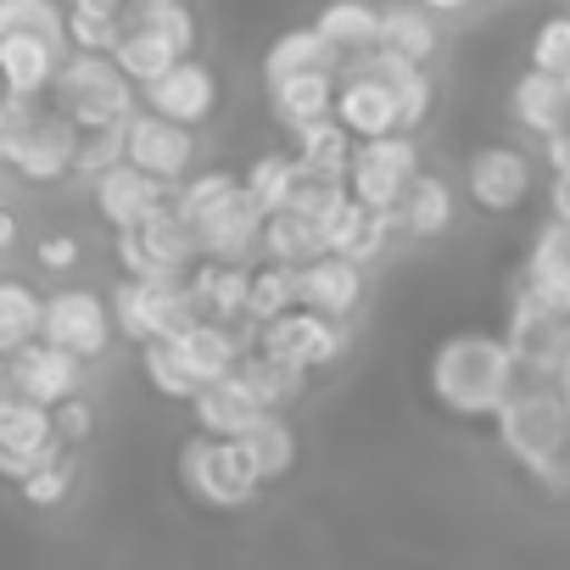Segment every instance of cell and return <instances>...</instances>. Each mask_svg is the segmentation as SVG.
<instances>
[{
  "label": "cell",
  "mask_w": 570,
  "mask_h": 570,
  "mask_svg": "<svg viewBox=\"0 0 570 570\" xmlns=\"http://www.w3.org/2000/svg\"><path fill=\"white\" fill-rule=\"evenodd\" d=\"M431 397L453 420H498V409L520 392V370L492 331H459L431 353Z\"/></svg>",
  "instance_id": "cell-1"
},
{
  "label": "cell",
  "mask_w": 570,
  "mask_h": 570,
  "mask_svg": "<svg viewBox=\"0 0 570 570\" xmlns=\"http://www.w3.org/2000/svg\"><path fill=\"white\" fill-rule=\"evenodd\" d=\"M498 448L514 470L537 475L559 448H570V403L553 392V381H520V392L492 420Z\"/></svg>",
  "instance_id": "cell-2"
},
{
  "label": "cell",
  "mask_w": 570,
  "mask_h": 570,
  "mask_svg": "<svg viewBox=\"0 0 570 570\" xmlns=\"http://www.w3.org/2000/svg\"><path fill=\"white\" fill-rule=\"evenodd\" d=\"M51 107L73 124V129H112L129 124L140 112V90L118 73L112 57H68L57 85H51Z\"/></svg>",
  "instance_id": "cell-3"
},
{
  "label": "cell",
  "mask_w": 570,
  "mask_h": 570,
  "mask_svg": "<svg viewBox=\"0 0 570 570\" xmlns=\"http://www.w3.org/2000/svg\"><path fill=\"white\" fill-rule=\"evenodd\" d=\"M503 347L520 370V381H553L559 364L570 358V308L559 297L542 292H514L509 325H503Z\"/></svg>",
  "instance_id": "cell-4"
},
{
  "label": "cell",
  "mask_w": 570,
  "mask_h": 570,
  "mask_svg": "<svg viewBox=\"0 0 570 570\" xmlns=\"http://www.w3.org/2000/svg\"><path fill=\"white\" fill-rule=\"evenodd\" d=\"M40 342L79 358L85 370L101 364L118 342V325H112V303L90 285H57L46 297V314H40Z\"/></svg>",
  "instance_id": "cell-5"
},
{
  "label": "cell",
  "mask_w": 570,
  "mask_h": 570,
  "mask_svg": "<svg viewBox=\"0 0 570 570\" xmlns=\"http://www.w3.org/2000/svg\"><path fill=\"white\" fill-rule=\"evenodd\" d=\"M112 257L124 268V279H157V285H185L196 257V235L174 218V207H163L157 218H146L129 235H112Z\"/></svg>",
  "instance_id": "cell-6"
},
{
  "label": "cell",
  "mask_w": 570,
  "mask_h": 570,
  "mask_svg": "<svg viewBox=\"0 0 570 570\" xmlns=\"http://www.w3.org/2000/svg\"><path fill=\"white\" fill-rule=\"evenodd\" d=\"M179 487H185L196 503L224 509V514L246 509V503L263 492L257 475L246 470L240 448H235V442H218V436H185V448H179Z\"/></svg>",
  "instance_id": "cell-7"
},
{
  "label": "cell",
  "mask_w": 570,
  "mask_h": 570,
  "mask_svg": "<svg viewBox=\"0 0 570 570\" xmlns=\"http://www.w3.org/2000/svg\"><path fill=\"white\" fill-rule=\"evenodd\" d=\"M112 325L124 342L146 347V342H174L196 325L190 314V297H185V285H157V279H118L112 292Z\"/></svg>",
  "instance_id": "cell-8"
},
{
  "label": "cell",
  "mask_w": 570,
  "mask_h": 570,
  "mask_svg": "<svg viewBox=\"0 0 570 570\" xmlns=\"http://www.w3.org/2000/svg\"><path fill=\"white\" fill-rule=\"evenodd\" d=\"M420 140L414 135H386V140H364L353 146L347 163V196L370 213H397L403 190L420 179Z\"/></svg>",
  "instance_id": "cell-9"
},
{
  "label": "cell",
  "mask_w": 570,
  "mask_h": 570,
  "mask_svg": "<svg viewBox=\"0 0 570 570\" xmlns=\"http://www.w3.org/2000/svg\"><path fill=\"white\" fill-rule=\"evenodd\" d=\"M347 347H353V331L347 325H331V320H320L308 308H292L285 320H274V325L257 331V347L252 353H263L274 364H292L303 375H320V370H336L347 358Z\"/></svg>",
  "instance_id": "cell-10"
},
{
  "label": "cell",
  "mask_w": 570,
  "mask_h": 570,
  "mask_svg": "<svg viewBox=\"0 0 570 570\" xmlns=\"http://www.w3.org/2000/svg\"><path fill=\"white\" fill-rule=\"evenodd\" d=\"M531 190H537V163H531L520 146L487 140V146H475V151L464 157V196H470L481 213L509 218V213H520V207L531 202Z\"/></svg>",
  "instance_id": "cell-11"
},
{
  "label": "cell",
  "mask_w": 570,
  "mask_h": 570,
  "mask_svg": "<svg viewBox=\"0 0 570 570\" xmlns=\"http://www.w3.org/2000/svg\"><path fill=\"white\" fill-rule=\"evenodd\" d=\"M196 157H202L196 129L168 124V118H157V112H146V107L129 118V146H124V163H129V168H140V174H151L157 185L179 190V185L196 174Z\"/></svg>",
  "instance_id": "cell-12"
},
{
  "label": "cell",
  "mask_w": 570,
  "mask_h": 570,
  "mask_svg": "<svg viewBox=\"0 0 570 570\" xmlns=\"http://www.w3.org/2000/svg\"><path fill=\"white\" fill-rule=\"evenodd\" d=\"M62 453H73V448L57 442L51 409L23 403V397H7V403H0V481L18 487V481H29L35 470L57 464Z\"/></svg>",
  "instance_id": "cell-13"
},
{
  "label": "cell",
  "mask_w": 570,
  "mask_h": 570,
  "mask_svg": "<svg viewBox=\"0 0 570 570\" xmlns=\"http://www.w3.org/2000/svg\"><path fill=\"white\" fill-rule=\"evenodd\" d=\"M73 157H79V129L57 112V107H35V118L23 124V140L12 151V174L23 185H62L73 174Z\"/></svg>",
  "instance_id": "cell-14"
},
{
  "label": "cell",
  "mask_w": 570,
  "mask_h": 570,
  "mask_svg": "<svg viewBox=\"0 0 570 570\" xmlns=\"http://www.w3.org/2000/svg\"><path fill=\"white\" fill-rule=\"evenodd\" d=\"M370 303V268L347 263V257H320L308 268H297V308L331 320V325H353L358 308Z\"/></svg>",
  "instance_id": "cell-15"
},
{
  "label": "cell",
  "mask_w": 570,
  "mask_h": 570,
  "mask_svg": "<svg viewBox=\"0 0 570 570\" xmlns=\"http://www.w3.org/2000/svg\"><path fill=\"white\" fill-rule=\"evenodd\" d=\"M168 202H174V190L157 185L151 174L129 168V163H118V168H107L101 179H90V207H96V218H101L112 235L140 229V224L157 218Z\"/></svg>",
  "instance_id": "cell-16"
},
{
  "label": "cell",
  "mask_w": 570,
  "mask_h": 570,
  "mask_svg": "<svg viewBox=\"0 0 570 570\" xmlns=\"http://www.w3.org/2000/svg\"><path fill=\"white\" fill-rule=\"evenodd\" d=\"M140 107L168 118V124H185V129H202L213 112H218V73L196 57H185L179 68H168L157 85L140 90Z\"/></svg>",
  "instance_id": "cell-17"
},
{
  "label": "cell",
  "mask_w": 570,
  "mask_h": 570,
  "mask_svg": "<svg viewBox=\"0 0 570 570\" xmlns=\"http://www.w3.org/2000/svg\"><path fill=\"white\" fill-rule=\"evenodd\" d=\"M7 392L23 397V403H40V409H57L68 397L85 392V364L46 347V342H29L12 364H7Z\"/></svg>",
  "instance_id": "cell-18"
},
{
  "label": "cell",
  "mask_w": 570,
  "mask_h": 570,
  "mask_svg": "<svg viewBox=\"0 0 570 570\" xmlns=\"http://www.w3.org/2000/svg\"><path fill=\"white\" fill-rule=\"evenodd\" d=\"M336 124L353 135V146L403 135V112H397L392 90L381 79H370V73H353V68L336 73Z\"/></svg>",
  "instance_id": "cell-19"
},
{
  "label": "cell",
  "mask_w": 570,
  "mask_h": 570,
  "mask_svg": "<svg viewBox=\"0 0 570 570\" xmlns=\"http://www.w3.org/2000/svg\"><path fill=\"white\" fill-rule=\"evenodd\" d=\"M190 314L202 325H246V297H252V263H196L185 279Z\"/></svg>",
  "instance_id": "cell-20"
},
{
  "label": "cell",
  "mask_w": 570,
  "mask_h": 570,
  "mask_svg": "<svg viewBox=\"0 0 570 570\" xmlns=\"http://www.w3.org/2000/svg\"><path fill=\"white\" fill-rule=\"evenodd\" d=\"M196 257L202 263H252L257 257V246H263V213L246 202V190L240 196H229L218 213H207L196 229Z\"/></svg>",
  "instance_id": "cell-21"
},
{
  "label": "cell",
  "mask_w": 570,
  "mask_h": 570,
  "mask_svg": "<svg viewBox=\"0 0 570 570\" xmlns=\"http://www.w3.org/2000/svg\"><path fill=\"white\" fill-rule=\"evenodd\" d=\"M403 229H397V213H370V207H358L353 196L336 207V218L325 224V252L331 257H347V263H358V268H370V263H381L386 257V246L397 240Z\"/></svg>",
  "instance_id": "cell-22"
},
{
  "label": "cell",
  "mask_w": 570,
  "mask_h": 570,
  "mask_svg": "<svg viewBox=\"0 0 570 570\" xmlns=\"http://www.w3.org/2000/svg\"><path fill=\"white\" fill-rule=\"evenodd\" d=\"M68 51H57L51 40H0V96L40 107L62 73Z\"/></svg>",
  "instance_id": "cell-23"
},
{
  "label": "cell",
  "mask_w": 570,
  "mask_h": 570,
  "mask_svg": "<svg viewBox=\"0 0 570 570\" xmlns=\"http://www.w3.org/2000/svg\"><path fill=\"white\" fill-rule=\"evenodd\" d=\"M342 68L370 73V79H381V85L392 90V101H397V112H403V135H414V129L431 118V107H436V79H431V68H414V62H403V57H392V51H370V57L342 62Z\"/></svg>",
  "instance_id": "cell-24"
},
{
  "label": "cell",
  "mask_w": 570,
  "mask_h": 570,
  "mask_svg": "<svg viewBox=\"0 0 570 570\" xmlns=\"http://www.w3.org/2000/svg\"><path fill=\"white\" fill-rule=\"evenodd\" d=\"M235 448H240V459H246V470L257 475V487H279L285 475L297 470V431H292V420L285 414H257L240 436H235Z\"/></svg>",
  "instance_id": "cell-25"
},
{
  "label": "cell",
  "mask_w": 570,
  "mask_h": 570,
  "mask_svg": "<svg viewBox=\"0 0 570 570\" xmlns=\"http://www.w3.org/2000/svg\"><path fill=\"white\" fill-rule=\"evenodd\" d=\"M459 218V190L442 179V174H420L403 202H397V229L403 240H442Z\"/></svg>",
  "instance_id": "cell-26"
},
{
  "label": "cell",
  "mask_w": 570,
  "mask_h": 570,
  "mask_svg": "<svg viewBox=\"0 0 570 570\" xmlns=\"http://www.w3.org/2000/svg\"><path fill=\"white\" fill-rule=\"evenodd\" d=\"M509 118H514L525 135L553 140V135L570 124V96H564V85H559L553 73L525 68V73L514 79V90H509Z\"/></svg>",
  "instance_id": "cell-27"
},
{
  "label": "cell",
  "mask_w": 570,
  "mask_h": 570,
  "mask_svg": "<svg viewBox=\"0 0 570 570\" xmlns=\"http://www.w3.org/2000/svg\"><path fill=\"white\" fill-rule=\"evenodd\" d=\"M314 35L342 62H358V57L381 51V7L375 0H331V7L314 18Z\"/></svg>",
  "instance_id": "cell-28"
},
{
  "label": "cell",
  "mask_w": 570,
  "mask_h": 570,
  "mask_svg": "<svg viewBox=\"0 0 570 570\" xmlns=\"http://www.w3.org/2000/svg\"><path fill=\"white\" fill-rule=\"evenodd\" d=\"M381 51L414 62V68H431V57L442 51V23L414 7V0H386L381 7Z\"/></svg>",
  "instance_id": "cell-29"
},
{
  "label": "cell",
  "mask_w": 570,
  "mask_h": 570,
  "mask_svg": "<svg viewBox=\"0 0 570 570\" xmlns=\"http://www.w3.org/2000/svg\"><path fill=\"white\" fill-rule=\"evenodd\" d=\"M308 381H314V375H303V370H292V364H274V358H263V353H246V358L235 364V386L246 392V403H252L257 414H285L292 403H303Z\"/></svg>",
  "instance_id": "cell-30"
},
{
  "label": "cell",
  "mask_w": 570,
  "mask_h": 570,
  "mask_svg": "<svg viewBox=\"0 0 570 570\" xmlns=\"http://www.w3.org/2000/svg\"><path fill=\"white\" fill-rule=\"evenodd\" d=\"M268 112L285 135L320 118H336V73H303V79L268 85Z\"/></svg>",
  "instance_id": "cell-31"
},
{
  "label": "cell",
  "mask_w": 570,
  "mask_h": 570,
  "mask_svg": "<svg viewBox=\"0 0 570 570\" xmlns=\"http://www.w3.org/2000/svg\"><path fill=\"white\" fill-rule=\"evenodd\" d=\"M303 73H342V57L308 29H285L268 51H263V85H285V79H303Z\"/></svg>",
  "instance_id": "cell-32"
},
{
  "label": "cell",
  "mask_w": 570,
  "mask_h": 570,
  "mask_svg": "<svg viewBox=\"0 0 570 570\" xmlns=\"http://www.w3.org/2000/svg\"><path fill=\"white\" fill-rule=\"evenodd\" d=\"M525 292H542V297H570V224L548 218L525 252V274H520Z\"/></svg>",
  "instance_id": "cell-33"
},
{
  "label": "cell",
  "mask_w": 570,
  "mask_h": 570,
  "mask_svg": "<svg viewBox=\"0 0 570 570\" xmlns=\"http://www.w3.org/2000/svg\"><path fill=\"white\" fill-rule=\"evenodd\" d=\"M40 314H46V297L35 285L18 274H0V364H12L29 342H40Z\"/></svg>",
  "instance_id": "cell-34"
},
{
  "label": "cell",
  "mask_w": 570,
  "mask_h": 570,
  "mask_svg": "<svg viewBox=\"0 0 570 570\" xmlns=\"http://www.w3.org/2000/svg\"><path fill=\"white\" fill-rule=\"evenodd\" d=\"M263 263H279V268H308L325 257V235L320 224L297 218V213H268L263 218V246H257Z\"/></svg>",
  "instance_id": "cell-35"
},
{
  "label": "cell",
  "mask_w": 570,
  "mask_h": 570,
  "mask_svg": "<svg viewBox=\"0 0 570 570\" xmlns=\"http://www.w3.org/2000/svg\"><path fill=\"white\" fill-rule=\"evenodd\" d=\"M190 420H196V436H218V442H235L252 420H257V409L246 403V392L235 386V375L229 381H218V386H202L196 397H190Z\"/></svg>",
  "instance_id": "cell-36"
},
{
  "label": "cell",
  "mask_w": 570,
  "mask_h": 570,
  "mask_svg": "<svg viewBox=\"0 0 570 570\" xmlns=\"http://www.w3.org/2000/svg\"><path fill=\"white\" fill-rule=\"evenodd\" d=\"M292 157L308 168V174H325V179H342L347 185V163H353V135L336 124V118H320V124H303L292 129Z\"/></svg>",
  "instance_id": "cell-37"
},
{
  "label": "cell",
  "mask_w": 570,
  "mask_h": 570,
  "mask_svg": "<svg viewBox=\"0 0 570 570\" xmlns=\"http://www.w3.org/2000/svg\"><path fill=\"white\" fill-rule=\"evenodd\" d=\"M0 40H51L57 51H68V7L62 0H0Z\"/></svg>",
  "instance_id": "cell-38"
},
{
  "label": "cell",
  "mask_w": 570,
  "mask_h": 570,
  "mask_svg": "<svg viewBox=\"0 0 570 570\" xmlns=\"http://www.w3.org/2000/svg\"><path fill=\"white\" fill-rule=\"evenodd\" d=\"M112 62H118V73L135 85V90H146V85H157L168 68H179L185 57L163 40V35H151V29H135V23H124V40H118V51H112Z\"/></svg>",
  "instance_id": "cell-39"
},
{
  "label": "cell",
  "mask_w": 570,
  "mask_h": 570,
  "mask_svg": "<svg viewBox=\"0 0 570 570\" xmlns=\"http://www.w3.org/2000/svg\"><path fill=\"white\" fill-rule=\"evenodd\" d=\"M292 185H297V157H292V151H257V157L240 168V190H246V202H252L263 218L292 202Z\"/></svg>",
  "instance_id": "cell-40"
},
{
  "label": "cell",
  "mask_w": 570,
  "mask_h": 570,
  "mask_svg": "<svg viewBox=\"0 0 570 570\" xmlns=\"http://www.w3.org/2000/svg\"><path fill=\"white\" fill-rule=\"evenodd\" d=\"M297 308V268H279V263H252V297H246V325L263 331L274 320H285Z\"/></svg>",
  "instance_id": "cell-41"
},
{
  "label": "cell",
  "mask_w": 570,
  "mask_h": 570,
  "mask_svg": "<svg viewBox=\"0 0 570 570\" xmlns=\"http://www.w3.org/2000/svg\"><path fill=\"white\" fill-rule=\"evenodd\" d=\"M229 196H240V174L235 168H202V174H190L179 190H174V218L185 224V229H196L207 213H218Z\"/></svg>",
  "instance_id": "cell-42"
},
{
  "label": "cell",
  "mask_w": 570,
  "mask_h": 570,
  "mask_svg": "<svg viewBox=\"0 0 570 570\" xmlns=\"http://www.w3.org/2000/svg\"><path fill=\"white\" fill-rule=\"evenodd\" d=\"M129 7H68V51L79 57H112L124 40Z\"/></svg>",
  "instance_id": "cell-43"
},
{
  "label": "cell",
  "mask_w": 570,
  "mask_h": 570,
  "mask_svg": "<svg viewBox=\"0 0 570 570\" xmlns=\"http://www.w3.org/2000/svg\"><path fill=\"white\" fill-rule=\"evenodd\" d=\"M124 23H135V29H151V35H163L179 57H196V40H202V23H196V12L185 7V0H174V7H129L124 12Z\"/></svg>",
  "instance_id": "cell-44"
},
{
  "label": "cell",
  "mask_w": 570,
  "mask_h": 570,
  "mask_svg": "<svg viewBox=\"0 0 570 570\" xmlns=\"http://www.w3.org/2000/svg\"><path fill=\"white\" fill-rule=\"evenodd\" d=\"M140 375H146V386L157 392V397H168V403H190L202 386L185 375V364H179V353L168 347V342H146L140 347Z\"/></svg>",
  "instance_id": "cell-45"
},
{
  "label": "cell",
  "mask_w": 570,
  "mask_h": 570,
  "mask_svg": "<svg viewBox=\"0 0 570 570\" xmlns=\"http://www.w3.org/2000/svg\"><path fill=\"white\" fill-rule=\"evenodd\" d=\"M73 487H79V453H62L57 464H46V470H35L29 481H18V498L46 514V509H62V503L73 498Z\"/></svg>",
  "instance_id": "cell-46"
},
{
  "label": "cell",
  "mask_w": 570,
  "mask_h": 570,
  "mask_svg": "<svg viewBox=\"0 0 570 570\" xmlns=\"http://www.w3.org/2000/svg\"><path fill=\"white\" fill-rule=\"evenodd\" d=\"M124 146H129V124H112V129H79L73 174H79V179H101L107 168L124 163Z\"/></svg>",
  "instance_id": "cell-47"
},
{
  "label": "cell",
  "mask_w": 570,
  "mask_h": 570,
  "mask_svg": "<svg viewBox=\"0 0 570 570\" xmlns=\"http://www.w3.org/2000/svg\"><path fill=\"white\" fill-rule=\"evenodd\" d=\"M531 68L537 73H553V79L570 73V12L537 23V35H531Z\"/></svg>",
  "instance_id": "cell-48"
},
{
  "label": "cell",
  "mask_w": 570,
  "mask_h": 570,
  "mask_svg": "<svg viewBox=\"0 0 570 570\" xmlns=\"http://www.w3.org/2000/svg\"><path fill=\"white\" fill-rule=\"evenodd\" d=\"M51 420H57V442H62V448H73V453L96 436V403H90L85 392H79V397H68V403H57V409H51Z\"/></svg>",
  "instance_id": "cell-49"
},
{
  "label": "cell",
  "mask_w": 570,
  "mask_h": 570,
  "mask_svg": "<svg viewBox=\"0 0 570 570\" xmlns=\"http://www.w3.org/2000/svg\"><path fill=\"white\" fill-rule=\"evenodd\" d=\"M79 257H85L79 235H40V240H35V263H40L46 274H73Z\"/></svg>",
  "instance_id": "cell-50"
},
{
  "label": "cell",
  "mask_w": 570,
  "mask_h": 570,
  "mask_svg": "<svg viewBox=\"0 0 570 570\" xmlns=\"http://www.w3.org/2000/svg\"><path fill=\"white\" fill-rule=\"evenodd\" d=\"M35 118V107L29 101H12V96H0V168L12 163V151H18V140H23V124Z\"/></svg>",
  "instance_id": "cell-51"
},
{
  "label": "cell",
  "mask_w": 570,
  "mask_h": 570,
  "mask_svg": "<svg viewBox=\"0 0 570 570\" xmlns=\"http://www.w3.org/2000/svg\"><path fill=\"white\" fill-rule=\"evenodd\" d=\"M531 481H537V487H542L548 498L570 503V448H559V453H553V459H548V464H542V470L531 475Z\"/></svg>",
  "instance_id": "cell-52"
},
{
  "label": "cell",
  "mask_w": 570,
  "mask_h": 570,
  "mask_svg": "<svg viewBox=\"0 0 570 570\" xmlns=\"http://www.w3.org/2000/svg\"><path fill=\"white\" fill-rule=\"evenodd\" d=\"M542 163H548V174H553V179H564V185H570V124H564L553 140H542Z\"/></svg>",
  "instance_id": "cell-53"
},
{
  "label": "cell",
  "mask_w": 570,
  "mask_h": 570,
  "mask_svg": "<svg viewBox=\"0 0 570 570\" xmlns=\"http://www.w3.org/2000/svg\"><path fill=\"white\" fill-rule=\"evenodd\" d=\"M18 240H23V218H18V207H0V263L18 252Z\"/></svg>",
  "instance_id": "cell-54"
},
{
  "label": "cell",
  "mask_w": 570,
  "mask_h": 570,
  "mask_svg": "<svg viewBox=\"0 0 570 570\" xmlns=\"http://www.w3.org/2000/svg\"><path fill=\"white\" fill-rule=\"evenodd\" d=\"M548 218L570 224V185L564 179H548Z\"/></svg>",
  "instance_id": "cell-55"
},
{
  "label": "cell",
  "mask_w": 570,
  "mask_h": 570,
  "mask_svg": "<svg viewBox=\"0 0 570 570\" xmlns=\"http://www.w3.org/2000/svg\"><path fill=\"white\" fill-rule=\"evenodd\" d=\"M414 7H425V12H431V18L442 23V18H459V12H470L475 0H414Z\"/></svg>",
  "instance_id": "cell-56"
},
{
  "label": "cell",
  "mask_w": 570,
  "mask_h": 570,
  "mask_svg": "<svg viewBox=\"0 0 570 570\" xmlns=\"http://www.w3.org/2000/svg\"><path fill=\"white\" fill-rule=\"evenodd\" d=\"M553 392H559V397H564V403H570V358H564V364H559V375H553Z\"/></svg>",
  "instance_id": "cell-57"
},
{
  "label": "cell",
  "mask_w": 570,
  "mask_h": 570,
  "mask_svg": "<svg viewBox=\"0 0 570 570\" xmlns=\"http://www.w3.org/2000/svg\"><path fill=\"white\" fill-rule=\"evenodd\" d=\"M62 7H129V0H62Z\"/></svg>",
  "instance_id": "cell-58"
},
{
  "label": "cell",
  "mask_w": 570,
  "mask_h": 570,
  "mask_svg": "<svg viewBox=\"0 0 570 570\" xmlns=\"http://www.w3.org/2000/svg\"><path fill=\"white\" fill-rule=\"evenodd\" d=\"M129 7H174V0H129Z\"/></svg>",
  "instance_id": "cell-59"
},
{
  "label": "cell",
  "mask_w": 570,
  "mask_h": 570,
  "mask_svg": "<svg viewBox=\"0 0 570 570\" xmlns=\"http://www.w3.org/2000/svg\"><path fill=\"white\" fill-rule=\"evenodd\" d=\"M7 397H12V392H7V375H0V403H7Z\"/></svg>",
  "instance_id": "cell-60"
},
{
  "label": "cell",
  "mask_w": 570,
  "mask_h": 570,
  "mask_svg": "<svg viewBox=\"0 0 570 570\" xmlns=\"http://www.w3.org/2000/svg\"><path fill=\"white\" fill-rule=\"evenodd\" d=\"M559 85H564V96H570V73H564V79H559Z\"/></svg>",
  "instance_id": "cell-61"
},
{
  "label": "cell",
  "mask_w": 570,
  "mask_h": 570,
  "mask_svg": "<svg viewBox=\"0 0 570 570\" xmlns=\"http://www.w3.org/2000/svg\"><path fill=\"white\" fill-rule=\"evenodd\" d=\"M564 308H570V297H564Z\"/></svg>",
  "instance_id": "cell-62"
}]
</instances>
